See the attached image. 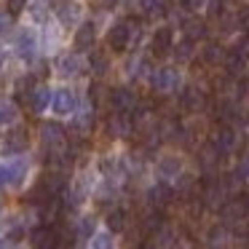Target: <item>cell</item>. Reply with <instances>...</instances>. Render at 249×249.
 <instances>
[{
    "label": "cell",
    "mask_w": 249,
    "mask_h": 249,
    "mask_svg": "<svg viewBox=\"0 0 249 249\" xmlns=\"http://www.w3.org/2000/svg\"><path fill=\"white\" fill-rule=\"evenodd\" d=\"M33 17H35V22H43V17H46V8H40V6H35V11H33Z\"/></svg>",
    "instance_id": "d6a6232c"
},
{
    "label": "cell",
    "mask_w": 249,
    "mask_h": 249,
    "mask_svg": "<svg viewBox=\"0 0 249 249\" xmlns=\"http://www.w3.org/2000/svg\"><path fill=\"white\" fill-rule=\"evenodd\" d=\"M209 8H212V17H220L222 14V0H209Z\"/></svg>",
    "instance_id": "1f68e13d"
},
{
    "label": "cell",
    "mask_w": 249,
    "mask_h": 249,
    "mask_svg": "<svg viewBox=\"0 0 249 249\" xmlns=\"http://www.w3.org/2000/svg\"><path fill=\"white\" fill-rule=\"evenodd\" d=\"M0 249H3V244H0Z\"/></svg>",
    "instance_id": "8d00e7d4"
},
{
    "label": "cell",
    "mask_w": 249,
    "mask_h": 249,
    "mask_svg": "<svg viewBox=\"0 0 249 249\" xmlns=\"http://www.w3.org/2000/svg\"><path fill=\"white\" fill-rule=\"evenodd\" d=\"M94 35H97V33H94V24L86 22L75 33V51H89V49H91V46H94Z\"/></svg>",
    "instance_id": "4fadbf2b"
},
{
    "label": "cell",
    "mask_w": 249,
    "mask_h": 249,
    "mask_svg": "<svg viewBox=\"0 0 249 249\" xmlns=\"http://www.w3.org/2000/svg\"><path fill=\"white\" fill-rule=\"evenodd\" d=\"M150 81H153V89H156V91L169 94V91H177V86H179V72L172 70V67H161V70L153 72Z\"/></svg>",
    "instance_id": "7a4b0ae2"
},
{
    "label": "cell",
    "mask_w": 249,
    "mask_h": 249,
    "mask_svg": "<svg viewBox=\"0 0 249 249\" xmlns=\"http://www.w3.org/2000/svg\"><path fill=\"white\" fill-rule=\"evenodd\" d=\"M238 27L249 30V8H241V11H238Z\"/></svg>",
    "instance_id": "f1b7e54d"
},
{
    "label": "cell",
    "mask_w": 249,
    "mask_h": 249,
    "mask_svg": "<svg viewBox=\"0 0 249 249\" xmlns=\"http://www.w3.org/2000/svg\"><path fill=\"white\" fill-rule=\"evenodd\" d=\"M193 43H196V40H190V38H185V40H182V43H179V46H177V49H174V51H177V56H179V59H188V56H190V54H193Z\"/></svg>",
    "instance_id": "83f0119b"
},
{
    "label": "cell",
    "mask_w": 249,
    "mask_h": 249,
    "mask_svg": "<svg viewBox=\"0 0 249 249\" xmlns=\"http://www.w3.org/2000/svg\"><path fill=\"white\" fill-rule=\"evenodd\" d=\"M126 228V212L124 209H113L107 214V231L110 233H121Z\"/></svg>",
    "instance_id": "ffe728a7"
},
{
    "label": "cell",
    "mask_w": 249,
    "mask_h": 249,
    "mask_svg": "<svg viewBox=\"0 0 249 249\" xmlns=\"http://www.w3.org/2000/svg\"><path fill=\"white\" fill-rule=\"evenodd\" d=\"M6 185V163H0V188Z\"/></svg>",
    "instance_id": "836d02e7"
},
{
    "label": "cell",
    "mask_w": 249,
    "mask_h": 249,
    "mask_svg": "<svg viewBox=\"0 0 249 249\" xmlns=\"http://www.w3.org/2000/svg\"><path fill=\"white\" fill-rule=\"evenodd\" d=\"M182 30L190 40H201L206 35V24L198 22V19H190V22H182Z\"/></svg>",
    "instance_id": "d6986e66"
},
{
    "label": "cell",
    "mask_w": 249,
    "mask_h": 249,
    "mask_svg": "<svg viewBox=\"0 0 249 249\" xmlns=\"http://www.w3.org/2000/svg\"><path fill=\"white\" fill-rule=\"evenodd\" d=\"M33 78H22V81L17 83V102L19 105H30V99H33Z\"/></svg>",
    "instance_id": "ac0fdd59"
},
{
    "label": "cell",
    "mask_w": 249,
    "mask_h": 249,
    "mask_svg": "<svg viewBox=\"0 0 249 249\" xmlns=\"http://www.w3.org/2000/svg\"><path fill=\"white\" fill-rule=\"evenodd\" d=\"M147 198H150V204L156 206V209H161V206L172 198V188H169V185H156V188H150Z\"/></svg>",
    "instance_id": "e0dca14e"
},
{
    "label": "cell",
    "mask_w": 249,
    "mask_h": 249,
    "mask_svg": "<svg viewBox=\"0 0 249 249\" xmlns=\"http://www.w3.org/2000/svg\"><path fill=\"white\" fill-rule=\"evenodd\" d=\"M75 107H78L75 91H70V89H59L56 94H51V110H54L56 115H70V113H75Z\"/></svg>",
    "instance_id": "3957f363"
},
{
    "label": "cell",
    "mask_w": 249,
    "mask_h": 249,
    "mask_svg": "<svg viewBox=\"0 0 249 249\" xmlns=\"http://www.w3.org/2000/svg\"><path fill=\"white\" fill-rule=\"evenodd\" d=\"M179 102H182V107H198L201 91H198V89H193V86H188L182 91V97H179Z\"/></svg>",
    "instance_id": "cb8c5ba5"
},
{
    "label": "cell",
    "mask_w": 249,
    "mask_h": 249,
    "mask_svg": "<svg viewBox=\"0 0 249 249\" xmlns=\"http://www.w3.org/2000/svg\"><path fill=\"white\" fill-rule=\"evenodd\" d=\"M78 236L81 238H91L94 236V220L91 217H83V220L78 222Z\"/></svg>",
    "instance_id": "d4e9b609"
},
{
    "label": "cell",
    "mask_w": 249,
    "mask_h": 249,
    "mask_svg": "<svg viewBox=\"0 0 249 249\" xmlns=\"http://www.w3.org/2000/svg\"><path fill=\"white\" fill-rule=\"evenodd\" d=\"M172 49H174V33H172V27H158L156 33H153V40H150L153 56H156V59H166Z\"/></svg>",
    "instance_id": "6da1fadb"
},
{
    "label": "cell",
    "mask_w": 249,
    "mask_h": 249,
    "mask_svg": "<svg viewBox=\"0 0 249 249\" xmlns=\"http://www.w3.org/2000/svg\"><path fill=\"white\" fill-rule=\"evenodd\" d=\"M40 140H43L54 153L65 150V131H62L56 124H43L40 126Z\"/></svg>",
    "instance_id": "8992f818"
},
{
    "label": "cell",
    "mask_w": 249,
    "mask_h": 249,
    "mask_svg": "<svg viewBox=\"0 0 249 249\" xmlns=\"http://www.w3.org/2000/svg\"><path fill=\"white\" fill-rule=\"evenodd\" d=\"M94 70H97V72L107 70V59H105L102 54H97V56H94Z\"/></svg>",
    "instance_id": "f546056e"
},
{
    "label": "cell",
    "mask_w": 249,
    "mask_h": 249,
    "mask_svg": "<svg viewBox=\"0 0 249 249\" xmlns=\"http://www.w3.org/2000/svg\"><path fill=\"white\" fill-rule=\"evenodd\" d=\"M236 142H238V137H236V131H233L231 126H222V129L214 134V147H217V153H220V156L236 150Z\"/></svg>",
    "instance_id": "ba28073f"
},
{
    "label": "cell",
    "mask_w": 249,
    "mask_h": 249,
    "mask_svg": "<svg viewBox=\"0 0 249 249\" xmlns=\"http://www.w3.org/2000/svg\"><path fill=\"white\" fill-rule=\"evenodd\" d=\"M24 177H27V163L24 161H11L6 163V185H11V188H19V185L24 182Z\"/></svg>",
    "instance_id": "30bf717a"
},
{
    "label": "cell",
    "mask_w": 249,
    "mask_h": 249,
    "mask_svg": "<svg viewBox=\"0 0 249 249\" xmlns=\"http://www.w3.org/2000/svg\"><path fill=\"white\" fill-rule=\"evenodd\" d=\"M6 27H8V19L3 17V14H0V30H6Z\"/></svg>",
    "instance_id": "e575fe53"
},
{
    "label": "cell",
    "mask_w": 249,
    "mask_h": 249,
    "mask_svg": "<svg viewBox=\"0 0 249 249\" xmlns=\"http://www.w3.org/2000/svg\"><path fill=\"white\" fill-rule=\"evenodd\" d=\"M179 169H182V161H179L177 156H163L161 161H158V174H161L163 179H172L179 174Z\"/></svg>",
    "instance_id": "7c38bea8"
},
{
    "label": "cell",
    "mask_w": 249,
    "mask_h": 249,
    "mask_svg": "<svg viewBox=\"0 0 249 249\" xmlns=\"http://www.w3.org/2000/svg\"><path fill=\"white\" fill-rule=\"evenodd\" d=\"M30 241H33L35 249H56V241H59V238H56V231L51 225H40L30 233Z\"/></svg>",
    "instance_id": "5b68a950"
},
{
    "label": "cell",
    "mask_w": 249,
    "mask_h": 249,
    "mask_svg": "<svg viewBox=\"0 0 249 249\" xmlns=\"http://www.w3.org/2000/svg\"><path fill=\"white\" fill-rule=\"evenodd\" d=\"M81 65H83V62H81V56H78V54H65L59 62H56V70H59L65 78H72L78 70H81Z\"/></svg>",
    "instance_id": "5bb4252c"
},
{
    "label": "cell",
    "mask_w": 249,
    "mask_h": 249,
    "mask_svg": "<svg viewBox=\"0 0 249 249\" xmlns=\"http://www.w3.org/2000/svg\"><path fill=\"white\" fill-rule=\"evenodd\" d=\"M204 3H206V0H182V6L188 8V11H198Z\"/></svg>",
    "instance_id": "4dcf8cb0"
},
{
    "label": "cell",
    "mask_w": 249,
    "mask_h": 249,
    "mask_svg": "<svg viewBox=\"0 0 249 249\" xmlns=\"http://www.w3.org/2000/svg\"><path fill=\"white\" fill-rule=\"evenodd\" d=\"M102 3H105V6L110 8V6H115V3H118V0H102Z\"/></svg>",
    "instance_id": "d590c367"
},
{
    "label": "cell",
    "mask_w": 249,
    "mask_h": 249,
    "mask_svg": "<svg viewBox=\"0 0 249 249\" xmlns=\"http://www.w3.org/2000/svg\"><path fill=\"white\" fill-rule=\"evenodd\" d=\"M225 244H228L225 228H212L209 231V249H225Z\"/></svg>",
    "instance_id": "603a6c76"
},
{
    "label": "cell",
    "mask_w": 249,
    "mask_h": 249,
    "mask_svg": "<svg viewBox=\"0 0 249 249\" xmlns=\"http://www.w3.org/2000/svg\"><path fill=\"white\" fill-rule=\"evenodd\" d=\"M110 105H113L118 113H129V110L137 105V94L131 91V89L121 86V89H115V91L110 94Z\"/></svg>",
    "instance_id": "52a82bcc"
},
{
    "label": "cell",
    "mask_w": 249,
    "mask_h": 249,
    "mask_svg": "<svg viewBox=\"0 0 249 249\" xmlns=\"http://www.w3.org/2000/svg\"><path fill=\"white\" fill-rule=\"evenodd\" d=\"M91 249H115V241H113V233L110 231H99L91 236Z\"/></svg>",
    "instance_id": "44dd1931"
},
{
    "label": "cell",
    "mask_w": 249,
    "mask_h": 249,
    "mask_svg": "<svg viewBox=\"0 0 249 249\" xmlns=\"http://www.w3.org/2000/svg\"><path fill=\"white\" fill-rule=\"evenodd\" d=\"M17 49H19V56L33 59V54H35V38H33V33H30V30H22V33H19Z\"/></svg>",
    "instance_id": "9a60e30c"
},
{
    "label": "cell",
    "mask_w": 249,
    "mask_h": 249,
    "mask_svg": "<svg viewBox=\"0 0 249 249\" xmlns=\"http://www.w3.org/2000/svg\"><path fill=\"white\" fill-rule=\"evenodd\" d=\"M14 118H17V110H14V105L3 102V105H0V126H3V124H11Z\"/></svg>",
    "instance_id": "484cf974"
},
{
    "label": "cell",
    "mask_w": 249,
    "mask_h": 249,
    "mask_svg": "<svg viewBox=\"0 0 249 249\" xmlns=\"http://www.w3.org/2000/svg\"><path fill=\"white\" fill-rule=\"evenodd\" d=\"M27 6V0H6V8H8V17H19Z\"/></svg>",
    "instance_id": "4316f807"
},
{
    "label": "cell",
    "mask_w": 249,
    "mask_h": 249,
    "mask_svg": "<svg viewBox=\"0 0 249 249\" xmlns=\"http://www.w3.org/2000/svg\"><path fill=\"white\" fill-rule=\"evenodd\" d=\"M129 40H131V24L129 22H118V24L110 27L107 46L113 51H126V49H129Z\"/></svg>",
    "instance_id": "277c9868"
},
{
    "label": "cell",
    "mask_w": 249,
    "mask_h": 249,
    "mask_svg": "<svg viewBox=\"0 0 249 249\" xmlns=\"http://www.w3.org/2000/svg\"><path fill=\"white\" fill-rule=\"evenodd\" d=\"M56 17H59L62 24H72L81 19V6L72 3V0H62V3H56Z\"/></svg>",
    "instance_id": "8fae6325"
},
{
    "label": "cell",
    "mask_w": 249,
    "mask_h": 249,
    "mask_svg": "<svg viewBox=\"0 0 249 249\" xmlns=\"http://www.w3.org/2000/svg\"><path fill=\"white\" fill-rule=\"evenodd\" d=\"M142 8L150 17H163L169 11V0H142Z\"/></svg>",
    "instance_id": "7402d4cb"
},
{
    "label": "cell",
    "mask_w": 249,
    "mask_h": 249,
    "mask_svg": "<svg viewBox=\"0 0 249 249\" xmlns=\"http://www.w3.org/2000/svg\"><path fill=\"white\" fill-rule=\"evenodd\" d=\"M30 107L35 110V113H43L46 107H51V91L46 86L35 89L33 91V99H30Z\"/></svg>",
    "instance_id": "2e32d148"
},
{
    "label": "cell",
    "mask_w": 249,
    "mask_h": 249,
    "mask_svg": "<svg viewBox=\"0 0 249 249\" xmlns=\"http://www.w3.org/2000/svg\"><path fill=\"white\" fill-rule=\"evenodd\" d=\"M24 147H27V131L24 129H14L11 134L6 137V142H3V150H6L8 156H19Z\"/></svg>",
    "instance_id": "9c48e42d"
}]
</instances>
